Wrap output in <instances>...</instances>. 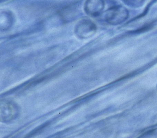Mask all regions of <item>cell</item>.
<instances>
[{
    "label": "cell",
    "mask_w": 157,
    "mask_h": 138,
    "mask_svg": "<svg viewBox=\"0 0 157 138\" xmlns=\"http://www.w3.org/2000/svg\"><path fill=\"white\" fill-rule=\"evenodd\" d=\"M97 28L94 22L88 18H82L75 26L74 33L76 36L81 39H86L93 36Z\"/></svg>",
    "instance_id": "7a4b0ae2"
},
{
    "label": "cell",
    "mask_w": 157,
    "mask_h": 138,
    "mask_svg": "<svg viewBox=\"0 0 157 138\" xmlns=\"http://www.w3.org/2000/svg\"><path fill=\"white\" fill-rule=\"evenodd\" d=\"M129 16L126 8L121 5H116L108 9L104 15L105 21L111 25H118L124 22Z\"/></svg>",
    "instance_id": "6da1fadb"
},
{
    "label": "cell",
    "mask_w": 157,
    "mask_h": 138,
    "mask_svg": "<svg viewBox=\"0 0 157 138\" xmlns=\"http://www.w3.org/2000/svg\"><path fill=\"white\" fill-rule=\"evenodd\" d=\"M13 105L10 102H5L4 105L1 106V110H4V113H1V117L4 115L5 120H11L15 115L16 109Z\"/></svg>",
    "instance_id": "277c9868"
},
{
    "label": "cell",
    "mask_w": 157,
    "mask_h": 138,
    "mask_svg": "<svg viewBox=\"0 0 157 138\" xmlns=\"http://www.w3.org/2000/svg\"><path fill=\"white\" fill-rule=\"evenodd\" d=\"M12 23V17L9 12H4L1 15V29L6 30L10 27Z\"/></svg>",
    "instance_id": "5b68a950"
},
{
    "label": "cell",
    "mask_w": 157,
    "mask_h": 138,
    "mask_svg": "<svg viewBox=\"0 0 157 138\" xmlns=\"http://www.w3.org/2000/svg\"><path fill=\"white\" fill-rule=\"evenodd\" d=\"M123 2L126 4L127 6L134 7V8H137L142 6L145 0H122Z\"/></svg>",
    "instance_id": "8992f818"
},
{
    "label": "cell",
    "mask_w": 157,
    "mask_h": 138,
    "mask_svg": "<svg viewBox=\"0 0 157 138\" xmlns=\"http://www.w3.org/2000/svg\"><path fill=\"white\" fill-rule=\"evenodd\" d=\"M104 8V0H86L84 4L85 13L93 17L99 16L102 13Z\"/></svg>",
    "instance_id": "3957f363"
}]
</instances>
